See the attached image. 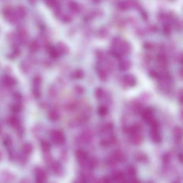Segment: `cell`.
I'll list each match as a JSON object with an SVG mask.
<instances>
[{"instance_id":"obj_19","label":"cell","mask_w":183,"mask_h":183,"mask_svg":"<svg viewBox=\"0 0 183 183\" xmlns=\"http://www.w3.org/2000/svg\"><path fill=\"white\" fill-rule=\"evenodd\" d=\"M23 151H24L25 153L29 154V153H30L32 151V147L30 144H25V146H24V147H23Z\"/></svg>"},{"instance_id":"obj_17","label":"cell","mask_w":183,"mask_h":183,"mask_svg":"<svg viewBox=\"0 0 183 183\" xmlns=\"http://www.w3.org/2000/svg\"><path fill=\"white\" fill-rule=\"evenodd\" d=\"M98 113L101 116H105L107 113V109L105 106H101L100 108L98 109Z\"/></svg>"},{"instance_id":"obj_9","label":"cell","mask_w":183,"mask_h":183,"mask_svg":"<svg viewBox=\"0 0 183 183\" xmlns=\"http://www.w3.org/2000/svg\"><path fill=\"white\" fill-rule=\"evenodd\" d=\"M48 117H49V118H50V120H52V121H57L59 119V112L57 111V110H55V109H52V110H51L50 112H49V114H48Z\"/></svg>"},{"instance_id":"obj_25","label":"cell","mask_w":183,"mask_h":183,"mask_svg":"<svg viewBox=\"0 0 183 183\" xmlns=\"http://www.w3.org/2000/svg\"><path fill=\"white\" fill-rule=\"evenodd\" d=\"M102 183H111V181L107 177H105L102 180Z\"/></svg>"},{"instance_id":"obj_2","label":"cell","mask_w":183,"mask_h":183,"mask_svg":"<svg viewBox=\"0 0 183 183\" xmlns=\"http://www.w3.org/2000/svg\"><path fill=\"white\" fill-rule=\"evenodd\" d=\"M51 139L55 144L57 145H62L65 142V137L61 131H53L51 133Z\"/></svg>"},{"instance_id":"obj_11","label":"cell","mask_w":183,"mask_h":183,"mask_svg":"<svg viewBox=\"0 0 183 183\" xmlns=\"http://www.w3.org/2000/svg\"><path fill=\"white\" fill-rule=\"evenodd\" d=\"M37 180L39 183H43L46 180L47 175L42 170H39V171L37 174Z\"/></svg>"},{"instance_id":"obj_24","label":"cell","mask_w":183,"mask_h":183,"mask_svg":"<svg viewBox=\"0 0 183 183\" xmlns=\"http://www.w3.org/2000/svg\"><path fill=\"white\" fill-rule=\"evenodd\" d=\"M75 90L77 91V92H78L79 94H82V93L83 92V90H82L81 87H77L76 89H75Z\"/></svg>"},{"instance_id":"obj_23","label":"cell","mask_w":183,"mask_h":183,"mask_svg":"<svg viewBox=\"0 0 183 183\" xmlns=\"http://www.w3.org/2000/svg\"><path fill=\"white\" fill-rule=\"evenodd\" d=\"M150 75L151 77H158V74L155 72V71H151L150 72Z\"/></svg>"},{"instance_id":"obj_5","label":"cell","mask_w":183,"mask_h":183,"mask_svg":"<svg viewBox=\"0 0 183 183\" xmlns=\"http://www.w3.org/2000/svg\"><path fill=\"white\" fill-rule=\"evenodd\" d=\"M151 138L153 141L156 143H158L161 141L162 140V137L160 135V134L159 132L158 127L156 128H152V130L151 132Z\"/></svg>"},{"instance_id":"obj_13","label":"cell","mask_w":183,"mask_h":183,"mask_svg":"<svg viewBox=\"0 0 183 183\" xmlns=\"http://www.w3.org/2000/svg\"><path fill=\"white\" fill-rule=\"evenodd\" d=\"M97 164H98V161L97 159L95 158L94 157H92L90 160H89V167L90 168H95L97 166Z\"/></svg>"},{"instance_id":"obj_14","label":"cell","mask_w":183,"mask_h":183,"mask_svg":"<svg viewBox=\"0 0 183 183\" xmlns=\"http://www.w3.org/2000/svg\"><path fill=\"white\" fill-rule=\"evenodd\" d=\"M104 93H105L104 90L102 88H97V89H96V90L94 92L95 97L97 99H101L104 96Z\"/></svg>"},{"instance_id":"obj_21","label":"cell","mask_w":183,"mask_h":183,"mask_svg":"<svg viewBox=\"0 0 183 183\" xmlns=\"http://www.w3.org/2000/svg\"><path fill=\"white\" fill-rule=\"evenodd\" d=\"M112 129H113V125H112V124H110V123H109V124H107V125H104V127H103V129H102V130H103L104 131L109 132V131L112 130Z\"/></svg>"},{"instance_id":"obj_4","label":"cell","mask_w":183,"mask_h":183,"mask_svg":"<svg viewBox=\"0 0 183 183\" xmlns=\"http://www.w3.org/2000/svg\"><path fill=\"white\" fill-rule=\"evenodd\" d=\"M142 135L140 132L130 134V141L134 144H140L142 142Z\"/></svg>"},{"instance_id":"obj_22","label":"cell","mask_w":183,"mask_h":183,"mask_svg":"<svg viewBox=\"0 0 183 183\" xmlns=\"http://www.w3.org/2000/svg\"><path fill=\"white\" fill-rule=\"evenodd\" d=\"M120 67L122 68V69L125 70V69H127L129 68V67H130V65L127 63H122V64H121Z\"/></svg>"},{"instance_id":"obj_15","label":"cell","mask_w":183,"mask_h":183,"mask_svg":"<svg viewBox=\"0 0 183 183\" xmlns=\"http://www.w3.org/2000/svg\"><path fill=\"white\" fill-rule=\"evenodd\" d=\"M98 75L102 81H105L107 79V73L103 69H99L98 70Z\"/></svg>"},{"instance_id":"obj_3","label":"cell","mask_w":183,"mask_h":183,"mask_svg":"<svg viewBox=\"0 0 183 183\" xmlns=\"http://www.w3.org/2000/svg\"><path fill=\"white\" fill-rule=\"evenodd\" d=\"M76 157L77 159L78 160V162L80 164H83L85 162V161L87 160V152L83 150H79L76 152Z\"/></svg>"},{"instance_id":"obj_27","label":"cell","mask_w":183,"mask_h":183,"mask_svg":"<svg viewBox=\"0 0 183 183\" xmlns=\"http://www.w3.org/2000/svg\"><path fill=\"white\" fill-rule=\"evenodd\" d=\"M172 183H180V182L179 180H176V181H174Z\"/></svg>"},{"instance_id":"obj_20","label":"cell","mask_w":183,"mask_h":183,"mask_svg":"<svg viewBox=\"0 0 183 183\" xmlns=\"http://www.w3.org/2000/svg\"><path fill=\"white\" fill-rule=\"evenodd\" d=\"M82 137H83V139L84 141L89 142L90 141V140H91L92 134L91 133H89L88 132H85L84 133H83Z\"/></svg>"},{"instance_id":"obj_12","label":"cell","mask_w":183,"mask_h":183,"mask_svg":"<svg viewBox=\"0 0 183 183\" xmlns=\"http://www.w3.org/2000/svg\"><path fill=\"white\" fill-rule=\"evenodd\" d=\"M173 134L176 137L177 139L181 138L182 137V134H183V130L181 127H175L174 130H173Z\"/></svg>"},{"instance_id":"obj_7","label":"cell","mask_w":183,"mask_h":183,"mask_svg":"<svg viewBox=\"0 0 183 183\" xmlns=\"http://www.w3.org/2000/svg\"><path fill=\"white\" fill-rule=\"evenodd\" d=\"M123 82L128 87H133L134 85H135V84H136V79L133 76L127 75L125 76V77L123 79Z\"/></svg>"},{"instance_id":"obj_1","label":"cell","mask_w":183,"mask_h":183,"mask_svg":"<svg viewBox=\"0 0 183 183\" xmlns=\"http://www.w3.org/2000/svg\"><path fill=\"white\" fill-rule=\"evenodd\" d=\"M142 116L146 122L150 124L152 128L158 127V122L154 118L152 110L151 109H146L145 110H144L142 114Z\"/></svg>"},{"instance_id":"obj_16","label":"cell","mask_w":183,"mask_h":183,"mask_svg":"<svg viewBox=\"0 0 183 183\" xmlns=\"http://www.w3.org/2000/svg\"><path fill=\"white\" fill-rule=\"evenodd\" d=\"M42 149L44 152H49L50 150V144L47 142H42Z\"/></svg>"},{"instance_id":"obj_8","label":"cell","mask_w":183,"mask_h":183,"mask_svg":"<svg viewBox=\"0 0 183 183\" xmlns=\"http://www.w3.org/2000/svg\"><path fill=\"white\" fill-rule=\"evenodd\" d=\"M113 180L115 183H122L125 180V174L122 172H116L113 175Z\"/></svg>"},{"instance_id":"obj_26","label":"cell","mask_w":183,"mask_h":183,"mask_svg":"<svg viewBox=\"0 0 183 183\" xmlns=\"http://www.w3.org/2000/svg\"><path fill=\"white\" fill-rule=\"evenodd\" d=\"M55 3H56V1H55V0H49V2H47V4H48L50 6L54 5Z\"/></svg>"},{"instance_id":"obj_18","label":"cell","mask_w":183,"mask_h":183,"mask_svg":"<svg viewBox=\"0 0 183 183\" xmlns=\"http://www.w3.org/2000/svg\"><path fill=\"white\" fill-rule=\"evenodd\" d=\"M73 78H75V79H79V78H82V76H83V73L82 71H75V72L73 73V75H72Z\"/></svg>"},{"instance_id":"obj_6","label":"cell","mask_w":183,"mask_h":183,"mask_svg":"<svg viewBox=\"0 0 183 183\" xmlns=\"http://www.w3.org/2000/svg\"><path fill=\"white\" fill-rule=\"evenodd\" d=\"M111 157L114 159L117 162H121L124 159V154L120 150H116L113 151Z\"/></svg>"},{"instance_id":"obj_10","label":"cell","mask_w":183,"mask_h":183,"mask_svg":"<svg viewBox=\"0 0 183 183\" xmlns=\"http://www.w3.org/2000/svg\"><path fill=\"white\" fill-rule=\"evenodd\" d=\"M51 167L52 168V170L57 173V174H59L62 172V166L59 164V162H54L51 164Z\"/></svg>"}]
</instances>
